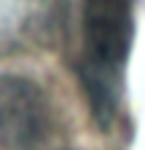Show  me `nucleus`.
Segmentation results:
<instances>
[{
  "label": "nucleus",
  "mask_w": 145,
  "mask_h": 150,
  "mask_svg": "<svg viewBox=\"0 0 145 150\" xmlns=\"http://www.w3.org/2000/svg\"><path fill=\"white\" fill-rule=\"evenodd\" d=\"M134 40V0H83L75 70L94 121L107 129L121 107Z\"/></svg>",
  "instance_id": "f257e3e1"
},
{
  "label": "nucleus",
  "mask_w": 145,
  "mask_h": 150,
  "mask_svg": "<svg viewBox=\"0 0 145 150\" xmlns=\"http://www.w3.org/2000/svg\"><path fill=\"white\" fill-rule=\"evenodd\" d=\"M67 24V0H0V56L54 51Z\"/></svg>",
  "instance_id": "f03ea898"
},
{
  "label": "nucleus",
  "mask_w": 145,
  "mask_h": 150,
  "mask_svg": "<svg viewBox=\"0 0 145 150\" xmlns=\"http://www.w3.org/2000/svg\"><path fill=\"white\" fill-rule=\"evenodd\" d=\"M51 134L46 91L22 75H0V145L6 150H41Z\"/></svg>",
  "instance_id": "7ed1b4c3"
}]
</instances>
